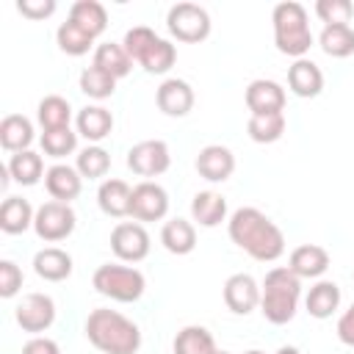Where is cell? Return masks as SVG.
Instances as JSON below:
<instances>
[{"instance_id": "obj_38", "label": "cell", "mask_w": 354, "mask_h": 354, "mask_svg": "<svg viewBox=\"0 0 354 354\" xmlns=\"http://www.w3.org/2000/svg\"><path fill=\"white\" fill-rule=\"evenodd\" d=\"M77 147V133H72L69 127H58V130H44L41 133V149L50 158H64L69 152H75Z\"/></svg>"}, {"instance_id": "obj_25", "label": "cell", "mask_w": 354, "mask_h": 354, "mask_svg": "<svg viewBox=\"0 0 354 354\" xmlns=\"http://www.w3.org/2000/svg\"><path fill=\"white\" fill-rule=\"evenodd\" d=\"M304 307H307V313H310L313 318H318V321L329 318V315L340 307V288H337L335 282H329V279L315 282V285L310 288L307 299H304Z\"/></svg>"}, {"instance_id": "obj_7", "label": "cell", "mask_w": 354, "mask_h": 354, "mask_svg": "<svg viewBox=\"0 0 354 354\" xmlns=\"http://www.w3.org/2000/svg\"><path fill=\"white\" fill-rule=\"evenodd\" d=\"M75 224H77V216L75 210L66 205V202H44L39 210H36V218H33V230L41 241L47 243H55V241H64L75 232Z\"/></svg>"}, {"instance_id": "obj_10", "label": "cell", "mask_w": 354, "mask_h": 354, "mask_svg": "<svg viewBox=\"0 0 354 354\" xmlns=\"http://www.w3.org/2000/svg\"><path fill=\"white\" fill-rule=\"evenodd\" d=\"M111 249L124 263H138L149 254V232L138 221H122L111 232Z\"/></svg>"}, {"instance_id": "obj_1", "label": "cell", "mask_w": 354, "mask_h": 354, "mask_svg": "<svg viewBox=\"0 0 354 354\" xmlns=\"http://www.w3.org/2000/svg\"><path fill=\"white\" fill-rule=\"evenodd\" d=\"M227 232L235 246L260 263H274L285 252L282 230L257 207H238L227 221Z\"/></svg>"}, {"instance_id": "obj_13", "label": "cell", "mask_w": 354, "mask_h": 354, "mask_svg": "<svg viewBox=\"0 0 354 354\" xmlns=\"http://www.w3.org/2000/svg\"><path fill=\"white\" fill-rule=\"evenodd\" d=\"M224 304L235 315H249L260 304V285L252 274H232L224 282Z\"/></svg>"}, {"instance_id": "obj_16", "label": "cell", "mask_w": 354, "mask_h": 354, "mask_svg": "<svg viewBox=\"0 0 354 354\" xmlns=\"http://www.w3.org/2000/svg\"><path fill=\"white\" fill-rule=\"evenodd\" d=\"M44 188L47 194L55 199V202H72L80 188H83V177L75 166H66V163H55L44 171Z\"/></svg>"}, {"instance_id": "obj_26", "label": "cell", "mask_w": 354, "mask_h": 354, "mask_svg": "<svg viewBox=\"0 0 354 354\" xmlns=\"http://www.w3.org/2000/svg\"><path fill=\"white\" fill-rule=\"evenodd\" d=\"M6 171H8V177H11L14 183H19V185H36V183L41 180V174H44V160H41V155L33 152V149L14 152V155L8 158Z\"/></svg>"}, {"instance_id": "obj_46", "label": "cell", "mask_w": 354, "mask_h": 354, "mask_svg": "<svg viewBox=\"0 0 354 354\" xmlns=\"http://www.w3.org/2000/svg\"><path fill=\"white\" fill-rule=\"evenodd\" d=\"M246 354H266V351H260V348H249Z\"/></svg>"}, {"instance_id": "obj_14", "label": "cell", "mask_w": 354, "mask_h": 354, "mask_svg": "<svg viewBox=\"0 0 354 354\" xmlns=\"http://www.w3.org/2000/svg\"><path fill=\"white\" fill-rule=\"evenodd\" d=\"M196 171L210 183H224L235 171V155L221 144H207L196 155Z\"/></svg>"}, {"instance_id": "obj_35", "label": "cell", "mask_w": 354, "mask_h": 354, "mask_svg": "<svg viewBox=\"0 0 354 354\" xmlns=\"http://www.w3.org/2000/svg\"><path fill=\"white\" fill-rule=\"evenodd\" d=\"M80 91L91 100H105L116 91V77H111L108 72H102L100 66H86L80 72Z\"/></svg>"}, {"instance_id": "obj_44", "label": "cell", "mask_w": 354, "mask_h": 354, "mask_svg": "<svg viewBox=\"0 0 354 354\" xmlns=\"http://www.w3.org/2000/svg\"><path fill=\"white\" fill-rule=\"evenodd\" d=\"M337 337H340V343H346V346L354 348V301H351V307L337 318Z\"/></svg>"}, {"instance_id": "obj_11", "label": "cell", "mask_w": 354, "mask_h": 354, "mask_svg": "<svg viewBox=\"0 0 354 354\" xmlns=\"http://www.w3.org/2000/svg\"><path fill=\"white\" fill-rule=\"evenodd\" d=\"M14 318H17V324L25 332L39 335V332H44V329L53 326V321H55V301L47 293H28L17 304Z\"/></svg>"}, {"instance_id": "obj_9", "label": "cell", "mask_w": 354, "mask_h": 354, "mask_svg": "<svg viewBox=\"0 0 354 354\" xmlns=\"http://www.w3.org/2000/svg\"><path fill=\"white\" fill-rule=\"evenodd\" d=\"M169 213V194L163 185L144 180L133 188L130 196V216L136 221H160Z\"/></svg>"}, {"instance_id": "obj_33", "label": "cell", "mask_w": 354, "mask_h": 354, "mask_svg": "<svg viewBox=\"0 0 354 354\" xmlns=\"http://www.w3.org/2000/svg\"><path fill=\"white\" fill-rule=\"evenodd\" d=\"M246 133L257 144H274L285 133V113H263V116H249Z\"/></svg>"}, {"instance_id": "obj_24", "label": "cell", "mask_w": 354, "mask_h": 354, "mask_svg": "<svg viewBox=\"0 0 354 354\" xmlns=\"http://www.w3.org/2000/svg\"><path fill=\"white\" fill-rule=\"evenodd\" d=\"M33 141V124L22 113H8L0 122V144L8 152H25Z\"/></svg>"}, {"instance_id": "obj_42", "label": "cell", "mask_w": 354, "mask_h": 354, "mask_svg": "<svg viewBox=\"0 0 354 354\" xmlns=\"http://www.w3.org/2000/svg\"><path fill=\"white\" fill-rule=\"evenodd\" d=\"M17 8L28 19H44V17H50L55 11V0H19Z\"/></svg>"}, {"instance_id": "obj_39", "label": "cell", "mask_w": 354, "mask_h": 354, "mask_svg": "<svg viewBox=\"0 0 354 354\" xmlns=\"http://www.w3.org/2000/svg\"><path fill=\"white\" fill-rule=\"evenodd\" d=\"M155 41H158V36H155L152 28H147V25H136V28H130V30L124 33L122 47H124V53H127L133 61H141V58L147 55V50H149Z\"/></svg>"}, {"instance_id": "obj_22", "label": "cell", "mask_w": 354, "mask_h": 354, "mask_svg": "<svg viewBox=\"0 0 354 354\" xmlns=\"http://www.w3.org/2000/svg\"><path fill=\"white\" fill-rule=\"evenodd\" d=\"M191 218L199 227H216L227 218V199L216 191H199L191 199Z\"/></svg>"}, {"instance_id": "obj_34", "label": "cell", "mask_w": 354, "mask_h": 354, "mask_svg": "<svg viewBox=\"0 0 354 354\" xmlns=\"http://www.w3.org/2000/svg\"><path fill=\"white\" fill-rule=\"evenodd\" d=\"M55 41H58L61 53H66V55H86L91 50V44H94V36H88L80 25H75L72 19H66V22L58 25Z\"/></svg>"}, {"instance_id": "obj_3", "label": "cell", "mask_w": 354, "mask_h": 354, "mask_svg": "<svg viewBox=\"0 0 354 354\" xmlns=\"http://www.w3.org/2000/svg\"><path fill=\"white\" fill-rule=\"evenodd\" d=\"M299 296H301V279L288 268V266H277L266 274L263 285H260V313L268 324H288L296 315L299 307Z\"/></svg>"}, {"instance_id": "obj_21", "label": "cell", "mask_w": 354, "mask_h": 354, "mask_svg": "<svg viewBox=\"0 0 354 354\" xmlns=\"http://www.w3.org/2000/svg\"><path fill=\"white\" fill-rule=\"evenodd\" d=\"M33 218H36V210L22 196H6V202L0 205V230L8 235L25 232L28 227H33Z\"/></svg>"}, {"instance_id": "obj_6", "label": "cell", "mask_w": 354, "mask_h": 354, "mask_svg": "<svg viewBox=\"0 0 354 354\" xmlns=\"http://www.w3.org/2000/svg\"><path fill=\"white\" fill-rule=\"evenodd\" d=\"M166 25H169V33L177 41H188V44L205 41L210 36V14L196 3L171 6L169 14H166Z\"/></svg>"}, {"instance_id": "obj_4", "label": "cell", "mask_w": 354, "mask_h": 354, "mask_svg": "<svg viewBox=\"0 0 354 354\" xmlns=\"http://www.w3.org/2000/svg\"><path fill=\"white\" fill-rule=\"evenodd\" d=\"M274 22V44L279 53L290 55V58H304L307 50L313 47V33H310V22H307V11L301 3L285 0L274 6L271 14Z\"/></svg>"}, {"instance_id": "obj_27", "label": "cell", "mask_w": 354, "mask_h": 354, "mask_svg": "<svg viewBox=\"0 0 354 354\" xmlns=\"http://www.w3.org/2000/svg\"><path fill=\"white\" fill-rule=\"evenodd\" d=\"M160 243H163L166 252H171V254H188V252H194V246H196V230H194V224L185 221V218H171V221H166L163 230H160Z\"/></svg>"}, {"instance_id": "obj_40", "label": "cell", "mask_w": 354, "mask_h": 354, "mask_svg": "<svg viewBox=\"0 0 354 354\" xmlns=\"http://www.w3.org/2000/svg\"><path fill=\"white\" fill-rule=\"evenodd\" d=\"M315 14L326 25H348L351 17H354V6L348 0H318L315 3Z\"/></svg>"}, {"instance_id": "obj_15", "label": "cell", "mask_w": 354, "mask_h": 354, "mask_svg": "<svg viewBox=\"0 0 354 354\" xmlns=\"http://www.w3.org/2000/svg\"><path fill=\"white\" fill-rule=\"evenodd\" d=\"M155 102L166 116H185L194 108V88L180 77H169L158 86Z\"/></svg>"}, {"instance_id": "obj_2", "label": "cell", "mask_w": 354, "mask_h": 354, "mask_svg": "<svg viewBox=\"0 0 354 354\" xmlns=\"http://www.w3.org/2000/svg\"><path fill=\"white\" fill-rule=\"evenodd\" d=\"M83 329L88 343L102 354H136L141 348V329L116 310H91Z\"/></svg>"}, {"instance_id": "obj_17", "label": "cell", "mask_w": 354, "mask_h": 354, "mask_svg": "<svg viewBox=\"0 0 354 354\" xmlns=\"http://www.w3.org/2000/svg\"><path fill=\"white\" fill-rule=\"evenodd\" d=\"M288 268L299 277V279H315L329 268V252L318 243H301L290 252Z\"/></svg>"}, {"instance_id": "obj_41", "label": "cell", "mask_w": 354, "mask_h": 354, "mask_svg": "<svg viewBox=\"0 0 354 354\" xmlns=\"http://www.w3.org/2000/svg\"><path fill=\"white\" fill-rule=\"evenodd\" d=\"M22 288V268L14 260H0V296L11 299Z\"/></svg>"}, {"instance_id": "obj_45", "label": "cell", "mask_w": 354, "mask_h": 354, "mask_svg": "<svg viewBox=\"0 0 354 354\" xmlns=\"http://www.w3.org/2000/svg\"><path fill=\"white\" fill-rule=\"evenodd\" d=\"M277 354H301V351H299L296 346H279V348H277Z\"/></svg>"}, {"instance_id": "obj_32", "label": "cell", "mask_w": 354, "mask_h": 354, "mask_svg": "<svg viewBox=\"0 0 354 354\" xmlns=\"http://www.w3.org/2000/svg\"><path fill=\"white\" fill-rule=\"evenodd\" d=\"M36 116H39L41 130H58V127H69V119H72V105H69V100H64V97H58V94H47V97L39 102Z\"/></svg>"}, {"instance_id": "obj_31", "label": "cell", "mask_w": 354, "mask_h": 354, "mask_svg": "<svg viewBox=\"0 0 354 354\" xmlns=\"http://www.w3.org/2000/svg\"><path fill=\"white\" fill-rule=\"evenodd\" d=\"M213 351H216V340L199 324L183 326L174 337V354H213Z\"/></svg>"}, {"instance_id": "obj_19", "label": "cell", "mask_w": 354, "mask_h": 354, "mask_svg": "<svg viewBox=\"0 0 354 354\" xmlns=\"http://www.w3.org/2000/svg\"><path fill=\"white\" fill-rule=\"evenodd\" d=\"M130 196H133V188L124 180H102L97 188L100 210L105 216H113V218L130 216Z\"/></svg>"}, {"instance_id": "obj_30", "label": "cell", "mask_w": 354, "mask_h": 354, "mask_svg": "<svg viewBox=\"0 0 354 354\" xmlns=\"http://www.w3.org/2000/svg\"><path fill=\"white\" fill-rule=\"evenodd\" d=\"M94 66H100L102 72H108L111 77H124L127 72H130V66H133V58L124 53V47L122 44H116V41H105V44H100L97 50H94Z\"/></svg>"}, {"instance_id": "obj_18", "label": "cell", "mask_w": 354, "mask_h": 354, "mask_svg": "<svg viewBox=\"0 0 354 354\" xmlns=\"http://www.w3.org/2000/svg\"><path fill=\"white\" fill-rule=\"evenodd\" d=\"M288 86L296 97H318L324 88V72L310 58H299L288 69Z\"/></svg>"}, {"instance_id": "obj_36", "label": "cell", "mask_w": 354, "mask_h": 354, "mask_svg": "<svg viewBox=\"0 0 354 354\" xmlns=\"http://www.w3.org/2000/svg\"><path fill=\"white\" fill-rule=\"evenodd\" d=\"M174 61H177V50H174V44L158 36V41L147 50V55H144L138 64H141L149 75H163V72H169V69L174 66Z\"/></svg>"}, {"instance_id": "obj_8", "label": "cell", "mask_w": 354, "mask_h": 354, "mask_svg": "<svg viewBox=\"0 0 354 354\" xmlns=\"http://www.w3.org/2000/svg\"><path fill=\"white\" fill-rule=\"evenodd\" d=\"M127 166L133 169V174L138 177H158L171 166V155H169V144L160 138H147L138 141L136 147H130L127 152Z\"/></svg>"}, {"instance_id": "obj_20", "label": "cell", "mask_w": 354, "mask_h": 354, "mask_svg": "<svg viewBox=\"0 0 354 354\" xmlns=\"http://www.w3.org/2000/svg\"><path fill=\"white\" fill-rule=\"evenodd\" d=\"M75 124H77V133H80L86 141H94V144H97V141H102V138L111 136V130H113V116H111V111L102 108V105H86L83 111H77Z\"/></svg>"}, {"instance_id": "obj_23", "label": "cell", "mask_w": 354, "mask_h": 354, "mask_svg": "<svg viewBox=\"0 0 354 354\" xmlns=\"http://www.w3.org/2000/svg\"><path fill=\"white\" fill-rule=\"evenodd\" d=\"M33 271L47 282H61V279H66L72 274V257L58 246H47L41 252H36Z\"/></svg>"}, {"instance_id": "obj_29", "label": "cell", "mask_w": 354, "mask_h": 354, "mask_svg": "<svg viewBox=\"0 0 354 354\" xmlns=\"http://www.w3.org/2000/svg\"><path fill=\"white\" fill-rule=\"evenodd\" d=\"M318 44L332 58H348V55H354V28L351 25H324Z\"/></svg>"}, {"instance_id": "obj_47", "label": "cell", "mask_w": 354, "mask_h": 354, "mask_svg": "<svg viewBox=\"0 0 354 354\" xmlns=\"http://www.w3.org/2000/svg\"><path fill=\"white\" fill-rule=\"evenodd\" d=\"M213 354H230V351H221V348H216V351H213Z\"/></svg>"}, {"instance_id": "obj_5", "label": "cell", "mask_w": 354, "mask_h": 354, "mask_svg": "<svg viewBox=\"0 0 354 354\" xmlns=\"http://www.w3.org/2000/svg\"><path fill=\"white\" fill-rule=\"evenodd\" d=\"M91 285L97 293L113 299V301H138L144 288H147V279L138 268L133 266H119V263H102L94 277H91Z\"/></svg>"}, {"instance_id": "obj_37", "label": "cell", "mask_w": 354, "mask_h": 354, "mask_svg": "<svg viewBox=\"0 0 354 354\" xmlns=\"http://www.w3.org/2000/svg\"><path fill=\"white\" fill-rule=\"evenodd\" d=\"M75 169L80 171V177H88V180L105 177V171L111 169V155H108L102 147L91 144V147L80 149V155H77V160H75Z\"/></svg>"}, {"instance_id": "obj_28", "label": "cell", "mask_w": 354, "mask_h": 354, "mask_svg": "<svg viewBox=\"0 0 354 354\" xmlns=\"http://www.w3.org/2000/svg\"><path fill=\"white\" fill-rule=\"evenodd\" d=\"M69 19H72L75 25H80V28H83L88 36H94V39L108 28L105 6L97 3V0H77V3H72Z\"/></svg>"}, {"instance_id": "obj_43", "label": "cell", "mask_w": 354, "mask_h": 354, "mask_svg": "<svg viewBox=\"0 0 354 354\" xmlns=\"http://www.w3.org/2000/svg\"><path fill=\"white\" fill-rule=\"evenodd\" d=\"M22 354H61V348H58V343H55L53 337L36 335V337H30V340L22 346Z\"/></svg>"}, {"instance_id": "obj_12", "label": "cell", "mask_w": 354, "mask_h": 354, "mask_svg": "<svg viewBox=\"0 0 354 354\" xmlns=\"http://www.w3.org/2000/svg\"><path fill=\"white\" fill-rule=\"evenodd\" d=\"M246 108L252 111V116L282 113V108H285V88L277 80L257 77V80H252L246 86Z\"/></svg>"}]
</instances>
